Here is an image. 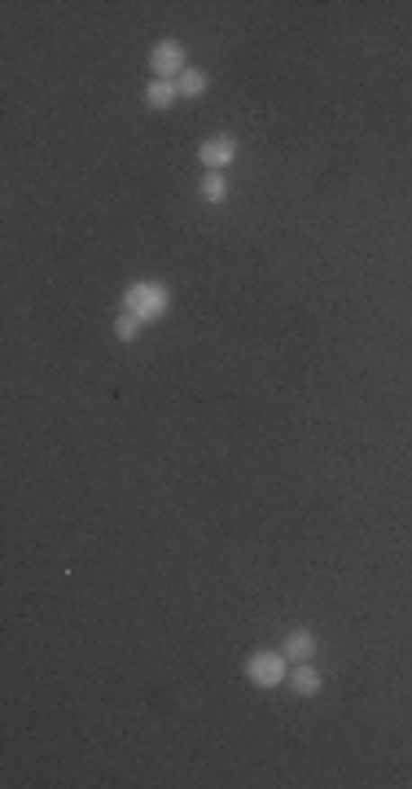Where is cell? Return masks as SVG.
<instances>
[{
    "label": "cell",
    "instance_id": "cell-1",
    "mask_svg": "<svg viewBox=\"0 0 412 789\" xmlns=\"http://www.w3.org/2000/svg\"><path fill=\"white\" fill-rule=\"evenodd\" d=\"M123 303L128 311L137 316V320H158L167 303H172V294H167V285L163 281H132L128 290H123Z\"/></svg>",
    "mask_w": 412,
    "mask_h": 789
},
{
    "label": "cell",
    "instance_id": "cell-2",
    "mask_svg": "<svg viewBox=\"0 0 412 789\" xmlns=\"http://www.w3.org/2000/svg\"><path fill=\"white\" fill-rule=\"evenodd\" d=\"M285 653H273V650H259V653H250L246 658V680L255 688H276V685H285L290 680V671H285Z\"/></svg>",
    "mask_w": 412,
    "mask_h": 789
},
{
    "label": "cell",
    "instance_id": "cell-3",
    "mask_svg": "<svg viewBox=\"0 0 412 789\" xmlns=\"http://www.w3.org/2000/svg\"><path fill=\"white\" fill-rule=\"evenodd\" d=\"M149 70H154L158 79L175 84V79L184 75V49H180L175 40H158V44H154V53H149Z\"/></svg>",
    "mask_w": 412,
    "mask_h": 789
},
{
    "label": "cell",
    "instance_id": "cell-4",
    "mask_svg": "<svg viewBox=\"0 0 412 789\" xmlns=\"http://www.w3.org/2000/svg\"><path fill=\"white\" fill-rule=\"evenodd\" d=\"M198 158H202V167L219 172V167H228V163L237 158V140L233 137H206L202 145H198Z\"/></svg>",
    "mask_w": 412,
    "mask_h": 789
},
{
    "label": "cell",
    "instance_id": "cell-5",
    "mask_svg": "<svg viewBox=\"0 0 412 789\" xmlns=\"http://www.w3.org/2000/svg\"><path fill=\"white\" fill-rule=\"evenodd\" d=\"M281 653H285L290 662H311V653H316V636H311V632H294Z\"/></svg>",
    "mask_w": 412,
    "mask_h": 789
},
{
    "label": "cell",
    "instance_id": "cell-6",
    "mask_svg": "<svg viewBox=\"0 0 412 789\" xmlns=\"http://www.w3.org/2000/svg\"><path fill=\"white\" fill-rule=\"evenodd\" d=\"M175 84H167V79H154L149 88H145V105H154V110H172L175 105Z\"/></svg>",
    "mask_w": 412,
    "mask_h": 789
},
{
    "label": "cell",
    "instance_id": "cell-7",
    "mask_svg": "<svg viewBox=\"0 0 412 789\" xmlns=\"http://www.w3.org/2000/svg\"><path fill=\"white\" fill-rule=\"evenodd\" d=\"M290 685H294L299 697H311V693H320V671H316L311 662H299V671L290 676Z\"/></svg>",
    "mask_w": 412,
    "mask_h": 789
},
{
    "label": "cell",
    "instance_id": "cell-8",
    "mask_svg": "<svg viewBox=\"0 0 412 789\" xmlns=\"http://www.w3.org/2000/svg\"><path fill=\"white\" fill-rule=\"evenodd\" d=\"M175 93H180V97H202V93H206V75H202V70H184V75L175 79Z\"/></svg>",
    "mask_w": 412,
    "mask_h": 789
},
{
    "label": "cell",
    "instance_id": "cell-9",
    "mask_svg": "<svg viewBox=\"0 0 412 789\" xmlns=\"http://www.w3.org/2000/svg\"><path fill=\"white\" fill-rule=\"evenodd\" d=\"M140 325H145V320H137L132 311H123V316L114 320V334H119V343H137V338H140Z\"/></svg>",
    "mask_w": 412,
    "mask_h": 789
},
{
    "label": "cell",
    "instance_id": "cell-10",
    "mask_svg": "<svg viewBox=\"0 0 412 789\" xmlns=\"http://www.w3.org/2000/svg\"><path fill=\"white\" fill-rule=\"evenodd\" d=\"M224 193H228V180H224L219 172H210L202 180V198L206 202H224Z\"/></svg>",
    "mask_w": 412,
    "mask_h": 789
}]
</instances>
